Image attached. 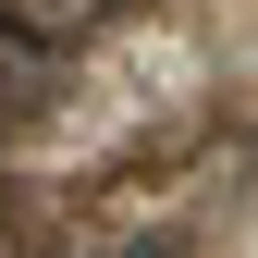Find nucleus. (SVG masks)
Returning a JSON list of instances; mask_svg holds the SVG:
<instances>
[{"mask_svg":"<svg viewBox=\"0 0 258 258\" xmlns=\"http://www.w3.org/2000/svg\"><path fill=\"white\" fill-rule=\"evenodd\" d=\"M111 258H172V246H111Z\"/></svg>","mask_w":258,"mask_h":258,"instance_id":"nucleus-3","label":"nucleus"},{"mask_svg":"<svg viewBox=\"0 0 258 258\" xmlns=\"http://www.w3.org/2000/svg\"><path fill=\"white\" fill-rule=\"evenodd\" d=\"M0 13H25L37 37H74V25H99V13H123V0H0Z\"/></svg>","mask_w":258,"mask_h":258,"instance_id":"nucleus-2","label":"nucleus"},{"mask_svg":"<svg viewBox=\"0 0 258 258\" xmlns=\"http://www.w3.org/2000/svg\"><path fill=\"white\" fill-rule=\"evenodd\" d=\"M37 99H49V37H37L25 13H0V123L37 111Z\"/></svg>","mask_w":258,"mask_h":258,"instance_id":"nucleus-1","label":"nucleus"}]
</instances>
